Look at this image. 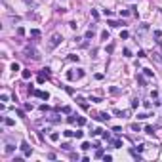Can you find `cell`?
Wrapping results in <instances>:
<instances>
[{
    "label": "cell",
    "instance_id": "ffe728a7",
    "mask_svg": "<svg viewBox=\"0 0 162 162\" xmlns=\"http://www.w3.org/2000/svg\"><path fill=\"white\" fill-rule=\"evenodd\" d=\"M31 36L38 38V36H40V31H38V29H32V31H31Z\"/></svg>",
    "mask_w": 162,
    "mask_h": 162
},
{
    "label": "cell",
    "instance_id": "d6a6232c",
    "mask_svg": "<svg viewBox=\"0 0 162 162\" xmlns=\"http://www.w3.org/2000/svg\"><path fill=\"white\" fill-rule=\"evenodd\" d=\"M69 59H71V61H76V63H78V59H80V57H78V55H75V54H71V55H69Z\"/></svg>",
    "mask_w": 162,
    "mask_h": 162
},
{
    "label": "cell",
    "instance_id": "1f68e13d",
    "mask_svg": "<svg viewBox=\"0 0 162 162\" xmlns=\"http://www.w3.org/2000/svg\"><path fill=\"white\" fill-rule=\"evenodd\" d=\"M23 109H25V111H32V103H25V105H23Z\"/></svg>",
    "mask_w": 162,
    "mask_h": 162
},
{
    "label": "cell",
    "instance_id": "cb8c5ba5",
    "mask_svg": "<svg viewBox=\"0 0 162 162\" xmlns=\"http://www.w3.org/2000/svg\"><path fill=\"white\" fill-rule=\"evenodd\" d=\"M50 139H52V141H57V139H59V134H57V132H52V134H50Z\"/></svg>",
    "mask_w": 162,
    "mask_h": 162
},
{
    "label": "cell",
    "instance_id": "603a6c76",
    "mask_svg": "<svg viewBox=\"0 0 162 162\" xmlns=\"http://www.w3.org/2000/svg\"><path fill=\"white\" fill-rule=\"evenodd\" d=\"M145 132H147V134H155V126H145Z\"/></svg>",
    "mask_w": 162,
    "mask_h": 162
},
{
    "label": "cell",
    "instance_id": "ee69618b",
    "mask_svg": "<svg viewBox=\"0 0 162 162\" xmlns=\"http://www.w3.org/2000/svg\"><path fill=\"white\" fill-rule=\"evenodd\" d=\"M71 158H73V160H80V156H78L76 153H71Z\"/></svg>",
    "mask_w": 162,
    "mask_h": 162
},
{
    "label": "cell",
    "instance_id": "74e56055",
    "mask_svg": "<svg viewBox=\"0 0 162 162\" xmlns=\"http://www.w3.org/2000/svg\"><path fill=\"white\" fill-rule=\"evenodd\" d=\"M17 34L23 36V34H25V29H23V27H17Z\"/></svg>",
    "mask_w": 162,
    "mask_h": 162
},
{
    "label": "cell",
    "instance_id": "3957f363",
    "mask_svg": "<svg viewBox=\"0 0 162 162\" xmlns=\"http://www.w3.org/2000/svg\"><path fill=\"white\" fill-rule=\"evenodd\" d=\"M25 54H27V57H32L34 61H36V59H40L38 52H36V50H32V48H27V50H25Z\"/></svg>",
    "mask_w": 162,
    "mask_h": 162
},
{
    "label": "cell",
    "instance_id": "681fc988",
    "mask_svg": "<svg viewBox=\"0 0 162 162\" xmlns=\"http://www.w3.org/2000/svg\"><path fill=\"white\" fill-rule=\"evenodd\" d=\"M124 55H126V57H130V55H132V52H130L128 48H124Z\"/></svg>",
    "mask_w": 162,
    "mask_h": 162
},
{
    "label": "cell",
    "instance_id": "f1b7e54d",
    "mask_svg": "<svg viewBox=\"0 0 162 162\" xmlns=\"http://www.w3.org/2000/svg\"><path fill=\"white\" fill-rule=\"evenodd\" d=\"M15 112H17V116H21V118H25V109H17Z\"/></svg>",
    "mask_w": 162,
    "mask_h": 162
},
{
    "label": "cell",
    "instance_id": "d4e9b609",
    "mask_svg": "<svg viewBox=\"0 0 162 162\" xmlns=\"http://www.w3.org/2000/svg\"><path fill=\"white\" fill-rule=\"evenodd\" d=\"M63 135H65V137H73V135H75V132H73V130H65V132H63Z\"/></svg>",
    "mask_w": 162,
    "mask_h": 162
},
{
    "label": "cell",
    "instance_id": "4316f807",
    "mask_svg": "<svg viewBox=\"0 0 162 162\" xmlns=\"http://www.w3.org/2000/svg\"><path fill=\"white\" fill-rule=\"evenodd\" d=\"M128 36H130V32H128V31H122V32H120V38H122V40H126Z\"/></svg>",
    "mask_w": 162,
    "mask_h": 162
},
{
    "label": "cell",
    "instance_id": "4dcf8cb0",
    "mask_svg": "<svg viewBox=\"0 0 162 162\" xmlns=\"http://www.w3.org/2000/svg\"><path fill=\"white\" fill-rule=\"evenodd\" d=\"M90 101H92V103H101L103 99H99V97H93V95H92V97H90Z\"/></svg>",
    "mask_w": 162,
    "mask_h": 162
},
{
    "label": "cell",
    "instance_id": "5bb4252c",
    "mask_svg": "<svg viewBox=\"0 0 162 162\" xmlns=\"http://www.w3.org/2000/svg\"><path fill=\"white\" fill-rule=\"evenodd\" d=\"M103 156H105V151L103 149H97L95 151V158H103Z\"/></svg>",
    "mask_w": 162,
    "mask_h": 162
},
{
    "label": "cell",
    "instance_id": "30bf717a",
    "mask_svg": "<svg viewBox=\"0 0 162 162\" xmlns=\"http://www.w3.org/2000/svg\"><path fill=\"white\" fill-rule=\"evenodd\" d=\"M130 155L134 156L135 160H141V156H139V151H135V149H130Z\"/></svg>",
    "mask_w": 162,
    "mask_h": 162
},
{
    "label": "cell",
    "instance_id": "44dd1931",
    "mask_svg": "<svg viewBox=\"0 0 162 162\" xmlns=\"http://www.w3.org/2000/svg\"><path fill=\"white\" fill-rule=\"evenodd\" d=\"M2 120H4V124H6V126H13V124H15L12 118H2Z\"/></svg>",
    "mask_w": 162,
    "mask_h": 162
},
{
    "label": "cell",
    "instance_id": "9a60e30c",
    "mask_svg": "<svg viewBox=\"0 0 162 162\" xmlns=\"http://www.w3.org/2000/svg\"><path fill=\"white\" fill-rule=\"evenodd\" d=\"M80 149H82V151H90V149H92V145H90L88 141H84V143L80 145Z\"/></svg>",
    "mask_w": 162,
    "mask_h": 162
},
{
    "label": "cell",
    "instance_id": "e575fe53",
    "mask_svg": "<svg viewBox=\"0 0 162 162\" xmlns=\"http://www.w3.org/2000/svg\"><path fill=\"white\" fill-rule=\"evenodd\" d=\"M101 38H103V40H109V31H103V32H101Z\"/></svg>",
    "mask_w": 162,
    "mask_h": 162
},
{
    "label": "cell",
    "instance_id": "ab89813d",
    "mask_svg": "<svg viewBox=\"0 0 162 162\" xmlns=\"http://www.w3.org/2000/svg\"><path fill=\"white\" fill-rule=\"evenodd\" d=\"M84 76V69H78V73H76V78H82Z\"/></svg>",
    "mask_w": 162,
    "mask_h": 162
},
{
    "label": "cell",
    "instance_id": "52a82bcc",
    "mask_svg": "<svg viewBox=\"0 0 162 162\" xmlns=\"http://www.w3.org/2000/svg\"><path fill=\"white\" fill-rule=\"evenodd\" d=\"M111 145H112L114 149H120V147H122V141H120V139H111Z\"/></svg>",
    "mask_w": 162,
    "mask_h": 162
},
{
    "label": "cell",
    "instance_id": "c3c4849f",
    "mask_svg": "<svg viewBox=\"0 0 162 162\" xmlns=\"http://www.w3.org/2000/svg\"><path fill=\"white\" fill-rule=\"evenodd\" d=\"M0 99H2V101H8L10 97H8V93H2V95H0Z\"/></svg>",
    "mask_w": 162,
    "mask_h": 162
},
{
    "label": "cell",
    "instance_id": "f907efd6",
    "mask_svg": "<svg viewBox=\"0 0 162 162\" xmlns=\"http://www.w3.org/2000/svg\"><path fill=\"white\" fill-rule=\"evenodd\" d=\"M137 57H147V55H145V52H143V50H139V52H137Z\"/></svg>",
    "mask_w": 162,
    "mask_h": 162
},
{
    "label": "cell",
    "instance_id": "5b68a950",
    "mask_svg": "<svg viewBox=\"0 0 162 162\" xmlns=\"http://www.w3.org/2000/svg\"><path fill=\"white\" fill-rule=\"evenodd\" d=\"M95 118H97V120H101V122H107V120H109V118H111V116H109L107 112H99V114H97Z\"/></svg>",
    "mask_w": 162,
    "mask_h": 162
},
{
    "label": "cell",
    "instance_id": "f546056e",
    "mask_svg": "<svg viewBox=\"0 0 162 162\" xmlns=\"http://www.w3.org/2000/svg\"><path fill=\"white\" fill-rule=\"evenodd\" d=\"M82 135H84L82 130H76V132H75V137H76V139H82Z\"/></svg>",
    "mask_w": 162,
    "mask_h": 162
},
{
    "label": "cell",
    "instance_id": "2e32d148",
    "mask_svg": "<svg viewBox=\"0 0 162 162\" xmlns=\"http://www.w3.org/2000/svg\"><path fill=\"white\" fill-rule=\"evenodd\" d=\"M13 73H17V71H21V67H19V63H12V67H10Z\"/></svg>",
    "mask_w": 162,
    "mask_h": 162
},
{
    "label": "cell",
    "instance_id": "7bdbcfd3",
    "mask_svg": "<svg viewBox=\"0 0 162 162\" xmlns=\"http://www.w3.org/2000/svg\"><path fill=\"white\" fill-rule=\"evenodd\" d=\"M112 132H114V134H120V132H122V128H120V126H114V128H112Z\"/></svg>",
    "mask_w": 162,
    "mask_h": 162
},
{
    "label": "cell",
    "instance_id": "4fadbf2b",
    "mask_svg": "<svg viewBox=\"0 0 162 162\" xmlns=\"http://www.w3.org/2000/svg\"><path fill=\"white\" fill-rule=\"evenodd\" d=\"M109 92H111L112 95H118V93H120V90H118L116 86H111V88H109Z\"/></svg>",
    "mask_w": 162,
    "mask_h": 162
},
{
    "label": "cell",
    "instance_id": "9c48e42d",
    "mask_svg": "<svg viewBox=\"0 0 162 162\" xmlns=\"http://www.w3.org/2000/svg\"><path fill=\"white\" fill-rule=\"evenodd\" d=\"M31 75H32V73H31L29 69H23V71H21V76H23L25 80H29V78H31Z\"/></svg>",
    "mask_w": 162,
    "mask_h": 162
},
{
    "label": "cell",
    "instance_id": "7c38bea8",
    "mask_svg": "<svg viewBox=\"0 0 162 162\" xmlns=\"http://www.w3.org/2000/svg\"><path fill=\"white\" fill-rule=\"evenodd\" d=\"M143 75H145V76H149V78H153V76H155V73H153L151 69H143Z\"/></svg>",
    "mask_w": 162,
    "mask_h": 162
},
{
    "label": "cell",
    "instance_id": "d6986e66",
    "mask_svg": "<svg viewBox=\"0 0 162 162\" xmlns=\"http://www.w3.org/2000/svg\"><path fill=\"white\" fill-rule=\"evenodd\" d=\"M90 134L95 137V135H101V134H103V130H101V128H95V130H93V132H90Z\"/></svg>",
    "mask_w": 162,
    "mask_h": 162
},
{
    "label": "cell",
    "instance_id": "e0dca14e",
    "mask_svg": "<svg viewBox=\"0 0 162 162\" xmlns=\"http://www.w3.org/2000/svg\"><path fill=\"white\" fill-rule=\"evenodd\" d=\"M13 151H15V147H13V145H6V155H12Z\"/></svg>",
    "mask_w": 162,
    "mask_h": 162
},
{
    "label": "cell",
    "instance_id": "60d3db41",
    "mask_svg": "<svg viewBox=\"0 0 162 162\" xmlns=\"http://www.w3.org/2000/svg\"><path fill=\"white\" fill-rule=\"evenodd\" d=\"M40 111H42V112H48L50 107H48V105H40Z\"/></svg>",
    "mask_w": 162,
    "mask_h": 162
},
{
    "label": "cell",
    "instance_id": "bcb514c9",
    "mask_svg": "<svg viewBox=\"0 0 162 162\" xmlns=\"http://www.w3.org/2000/svg\"><path fill=\"white\" fill-rule=\"evenodd\" d=\"M12 162H23V156H13V160Z\"/></svg>",
    "mask_w": 162,
    "mask_h": 162
},
{
    "label": "cell",
    "instance_id": "83f0119b",
    "mask_svg": "<svg viewBox=\"0 0 162 162\" xmlns=\"http://www.w3.org/2000/svg\"><path fill=\"white\" fill-rule=\"evenodd\" d=\"M67 78H69V80H75V78H76V75H75L73 71H69V73H67Z\"/></svg>",
    "mask_w": 162,
    "mask_h": 162
},
{
    "label": "cell",
    "instance_id": "7a4b0ae2",
    "mask_svg": "<svg viewBox=\"0 0 162 162\" xmlns=\"http://www.w3.org/2000/svg\"><path fill=\"white\" fill-rule=\"evenodd\" d=\"M21 151H23V156H31L32 155V147L29 145L27 141H21Z\"/></svg>",
    "mask_w": 162,
    "mask_h": 162
},
{
    "label": "cell",
    "instance_id": "f35d334b",
    "mask_svg": "<svg viewBox=\"0 0 162 162\" xmlns=\"http://www.w3.org/2000/svg\"><path fill=\"white\" fill-rule=\"evenodd\" d=\"M107 52H109V54H112V52H114V44H109V46H107Z\"/></svg>",
    "mask_w": 162,
    "mask_h": 162
},
{
    "label": "cell",
    "instance_id": "8fae6325",
    "mask_svg": "<svg viewBox=\"0 0 162 162\" xmlns=\"http://www.w3.org/2000/svg\"><path fill=\"white\" fill-rule=\"evenodd\" d=\"M137 84H139V86H145V84H147V82H145V76H143V75H137Z\"/></svg>",
    "mask_w": 162,
    "mask_h": 162
},
{
    "label": "cell",
    "instance_id": "8992f818",
    "mask_svg": "<svg viewBox=\"0 0 162 162\" xmlns=\"http://www.w3.org/2000/svg\"><path fill=\"white\" fill-rule=\"evenodd\" d=\"M40 75H42V76H46V78H48V76H50V75H52V69H50V67H44V69H42V71H40Z\"/></svg>",
    "mask_w": 162,
    "mask_h": 162
},
{
    "label": "cell",
    "instance_id": "b9f144b4",
    "mask_svg": "<svg viewBox=\"0 0 162 162\" xmlns=\"http://www.w3.org/2000/svg\"><path fill=\"white\" fill-rule=\"evenodd\" d=\"M132 107H134V109L139 107V99H134V101H132Z\"/></svg>",
    "mask_w": 162,
    "mask_h": 162
},
{
    "label": "cell",
    "instance_id": "f6af8a7d",
    "mask_svg": "<svg viewBox=\"0 0 162 162\" xmlns=\"http://www.w3.org/2000/svg\"><path fill=\"white\" fill-rule=\"evenodd\" d=\"M48 158H50V160H55L57 156H55V153H48Z\"/></svg>",
    "mask_w": 162,
    "mask_h": 162
},
{
    "label": "cell",
    "instance_id": "ac0fdd59",
    "mask_svg": "<svg viewBox=\"0 0 162 162\" xmlns=\"http://www.w3.org/2000/svg\"><path fill=\"white\" fill-rule=\"evenodd\" d=\"M76 124H78V126H84V124H86V118H84V116H78V118H76Z\"/></svg>",
    "mask_w": 162,
    "mask_h": 162
},
{
    "label": "cell",
    "instance_id": "6da1fadb",
    "mask_svg": "<svg viewBox=\"0 0 162 162\" xmlns=\"http://www.w3.org/2000/svg\"><path fill=\"white\" fill-rule=\"evenodd\" d=\"M61 40H63V38H61V34H59V32H54V34L50 36V44H48V46H50V50L57 48V46L61 44Z\"/></svg>",
    "mask_w": 162,
    "mask_h": 162
},
{
    "label": "cell",
    "instance_id": "8d00e7d4",
    "mask_svg": "<svg viewBox=\"0 0 162 162\" xmlns=\"http://www.w3.org/2000/svg\"><path fill=\"white\" fill-rule=\"evenodd\" d=\"M147 116H149V114H147V112H141V114H137V118H139V120H145V118H147Z\"/></svg>",
    "mask_w": 162,
    "mask_h": 162
},
{
    "label": "cell",
    "instance_id": "7402d4cb",
    "mask_svg": "<svg viewBox=\"0 0 162 162\" xmlns=\"http://www.w3.org/2000/svg\"><path fill=\"white\" fill-rule=\"evenodd\" d=\"M61 149H63V151H71L73 147H71V143H61Z\"/></svg>",
    "mask_w": 162,
    "mask_h": 162
},
{
    "label": "cell",
    "instance_id": "ba28073f",
    "mask_svg": "<svg viewBox=\"0 0 162 162\" xmlns=\"http://www.w3.org/2000/svg\"><path fill=\"white\" fill-rule=\"evenodd\" d=\"M107 25H111V27H122V25H124V21H111V19H109Z\"/></svg>",
    "mask_w": 162,
    "mask_h": 162
},
{
    "label": "cell",
    "instance_id": "d590c367",
    "mask_svg": "<svg viewBox=\"0 0 162 162\" xmlns=\"http://www.w3.org/2000/svg\"><path fill=\"white\" fill-rule=\"evenodd\" d=\"M92 17H93V19H99V13H97V10H92Z\"/></svg>",
    "mask_w": 162,
    "mask_h": 162
},
{
    "label": "cell",
    "instance_id": "836d02e7",
    "mask_svg": "<svg viewBox=\"0 0 162 162\" xmlns=\"http://www.w3.org/2000/svg\"><path fill=\"white\" fill-rule=\"evenodd\" d=\"M132 130H134V132H141V126H139V124H132Z\"/></svg>",
    "mask_w": 162,
    "mask_h": 162
},
{
    "label": "cell",
    "instance_id": "277c9868",
    "mask_svg": "<svg viewBox=\"0 0 162 162\" xmlns=\"http://www.w3.org/2000/svg\"><path fill=\"white\" fill-rule=\"evenodd\" d=\"M32 95H36V97H40V99H50V93H48V92H42V90H34Z\"/></svg>",
    "mask_w": 162,
    "mask_h": 162
},
{
    "label": "cell",
    "instance_id": "484cf974",
    "mask_svg": "<svg viewBox=\"0 0 162 162\" xmlns=\"http://www.w3.org/2000/svg\"><path fill=\"white\" fill-rule=\"evenodd\" d=\"M130 15V10H120V17H128Z\"/></svg>",
    "mask_w": 162,
    "mask_h": 162
},
{
    "label": "cell",
    "instance_id": "7dc6e473",
    "mask_svg": "<svg viewBox=\"0 0 162 162\" xmlns=\"http://www.w3.org/2000/svg\"><path fill=\"white\" fill-rule=\"evenodd\" d=\"M103 160H105V162H111V160H112V156H111V155H105V156H103Z\"/></svg>",
    "mask_w": 162,
    "mask_h": 162
}]
</instances>
